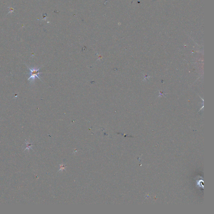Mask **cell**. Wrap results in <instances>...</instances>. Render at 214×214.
Returning <instances> with one entry per match:
<instances>
[{
	"instance_id": "2",
	"label": "cell",
	"mask_w": 214,
	"mask_h": 214,
	"mask_svg": "<svg viewBox=\"0 0 214 214\" xmlns=\"http://www.w3.org/2000/svg\"><path fill=\"white\" fill-rule=\"evenodd\" d=\"M9 9H10V12H9V13L10 12L12 13L14 11V9H12V8H9Z\"/></svg>"
},
{
	"instance_id": "1",
	"label": "cell",
	"mask_w": 214,
	"mask_h": 214,
	"mask_svg": "<svg viewBox=\"0 0 214 214\" xmlns=\"http://www.w3.org/2000/svg\"><path fill=\"white\" fill-rule=\"evenodd\" d=\"M29 70V77L28 80L30 81L31 82H33L35 80L36 78L37 77V78L41 80L40 78L39 77L40 74H41V72H40V68H35V67H32V68H29L27 66Z\"/></svg>"
}]
</instances>
